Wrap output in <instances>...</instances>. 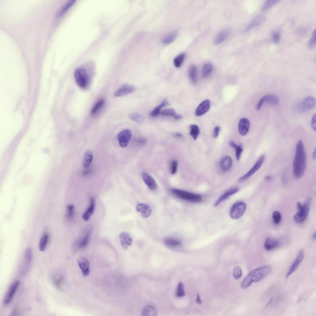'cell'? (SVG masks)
<instances>
[{
    "mask_svg": "<svg viewBox=\"0 0 316 316\" xmlns=\"http://www.w3.org/2000/svg\"><path fill=\"white\" fill-rule=\"evenodd\" d=\"M306 167V156L303 143L299 140L296 145L295 155L293 163L294 176L299 178L303 175Z\"/></svg>",
    "mask_w": 316,
    "mask_h": 316,
    "instance_id": "1",
    "label": "cell"
},
{
    "mask_svg": "<svg viewBox=\"0 0 316 316\" xmlns=\"http://www.w3.org/2000/svg\"><path fill=\"white\" fill-rule=\"evenodd\" d=\"M271 267L268 265L262 266L251 271L242 282L241 287L245 289L252 282H257L266 276L271 271Z\"/></svg>",
    "mask_w": 316,
    "mask_h": 316,
    "instance_id": "2",
    "label": "cell"
},
{
    "mask_svg": "<svg viewBox=\"0 0 316 316\" xmlns=\"http://www.w3.org/2000/svg\"><path fill=\"white\" fill-rule=\"evenodd\" d=\"M310 197L306 199L303 205L299 202H297V206L299 211L294 216V219L296 222L301 223L306 219L310 211Z\"/></svg>",
    "mask_w": 316,
    "mask_h": 316,
    "instance_id": "3",
    "label": "cell"
},
{
    "mask_svg": "<svg viewBox=\"0 0 316 316\" xmlns=\"http://www.w3.org/2000/svg\"><path fill=\"white\" fill-rule=\"evenodd\" d=\"M170 191L172 194L176 197L188 202H198L202 200L201 196L199 194L174 188L172 189Z\"/></svg>",
    "mask_w": 316,
    "mask_h": 316,
    "instance_id": "4",
    "label": "cell"
},
{
    "mask_svg": "<svg viewBox=\"0 0 316 316\" xmlns=\"http://www.w3.org/2000/svg\"><path fill=\"white\" fill-rule=\"evenodd\" d=\"M74 77L77 84L81 88L86 87L88 83V77L86 71L82 68H76L74 72Z\"/></svg>",
    "mask_w": 316,
    "mask_h": 316,
    "instance_id": "5",
    "label": "cell"
},
{
    "mask_svg": "<svg viewBox=\"0 0 316 316\" xmlns=\"http://www.w3.org/2000/svg\"><path fill=\"white\" fill-rule=\"evenodd\" d=\"M246 208V204L242 202H237L231 208L230 215L233 219H237L241 217L245 212Z\"/></svg>",
    "mask_w": 316,
    "mask_h": 316,
    "instance_id": "6",
    "label": "cell"
},
{
    "mask_svg": "<svg viewBox=\"0 0 316 316\" xmlns=\"http://www.w3.org/2000/svg\"><path fill=\"white\" fill-rule=\"evenodd\" d=\"M264 159L265 157L264 155L261 156L250 169L246 174L238 180V182L240 183L244 182L255 173L261 167Z\"/></svg>",
    "mask_w": 316,
    "mask_h": 316,
    "instance_id": "7",
    "label": "cell"
},
{
    "mask_svg": "<svg viewBox=\"0 0 316 316\" xmlns=\"http://www.w3.org/2000/svg\"><path fill=\"white\" fill-rule=\"evenodd\" d=\"M305 256L304 251L302 249L300 250L286 275V278L289 277L297 270L304 259Z\"/></svg>",
    "mask_w": 316,
    "mask_h": 316,
    "instance_id": "8",
    "label": "cell"
},
{
    "mask_svg": "<svg viewBox=\"0 0 316 316\" xmlns=\"http://www.w3.org/2000/svg\"><path fill=\"white\" fill-rule=\"evenodd\" d=\"M315 106V99L312 97L307 96L300 103L298 109L300 112H304L312 109Z\"/></svg>",
    "mask_w": 316,
    "mask_h": 316,
    "instance_id": "9",
    "label": "cell"
},
{
    "mask_svg": "<svg viewBox=\"0 0 316 316\" xmlns=\"http://www.w3.org/2000/svg\"><path fill=\"white\" fill-rule=\"evenodd\" d=\"M131 136V132L129 129H124L119 132L117 136V139L119 145L123 148L126 147Z\"/></svg>",
    "mask_w": 316,
    "mask_h": 316,
    "instance_id": "10",
    "label": "cell"
},
{
    "mask_svg": "<svg viewBox=\"0 0 316 316\" xmlns=\"http://www.w3.org/2000/svg\"><path fill=\"white\" fill-rule=\"evenodd\" d=\"M19 285V281H16L14 282L10 285L4 299L3 303L5 305H7L10 302L14 296Z\"/></svg>",
    "mask_w": 316,
    "mask_h": 316,
    "instance_id": "11",
    "label": "cell"
},
{
    "mask_svg": "<svg viewBox=\"0 0 316 316\" xmlns=\"http://www.w3.org/2000/svg\"><path fill=\"white\" fill-rule=\"evenodd\" d=\"M267 102L273 105H277L278 104L279 100L277 97L275 95L268 94L263 96L260 99L256 106V110L260 109L263 104Z\"/></svg>",
    "mask_w": 316,
    "mask_h": 316,
    "instance_id": "12",
    "label": "cell"
},
{
    "mask_svg": "<svg viewBox=\"0 0 316 316\" xmlns=\"http://www.w3.org/2000/svg\"><path fill=\"white\" fill-rule=\"evenodd\" d=\"M135 90L134 86L129 84H124L121 86L114 94L115 97L124 96L134 92Z\"/></svg>",
    "mask_w": 316,
    "mask_h": 316,
    "instance_id": "13",
    "label": "cell"
},
{
    "mask_svg": "<svg viewBox=\"0 0 316 316\" xmlns=\"http://www.w3.org/2000/svg\"><path fill=\"white\" fill-rule=\"evenodd\" d=\"M210 101L209 99H206L203 101L198 105L195 111V114L198 116H201L207 112L210 109Z\"/></svg>",
    "mask_w": 316,
    "mask_h": 316,
    "instance_id": "14",
    "label": "cell"
},
{
    "mask_svg": "<svg viewBox=\"0 0 316 316\" xmlns=\"http://www.w3.org/2000/svg\"><path fill=\"white\" fill-rule=\"evenodd\" d=\"M239 190L237 187L230 189L223 193L217 199L213 205L214 207H216L221 203L226 200L230 196L237 193Z\"/></svg>",
    "mask_w": 316,
    "mask_h": 316,
    "instance_id": "15",
    "label": "cell"
},
{
    "mask_svg": "<svg viewBox=\"0 0 316 316\" xmlns=\"http://www.w3.org/2000/svg\"><path fill=\"white\" fill-rule=\"evenodd\" d=\"M121 244L124 249H127L133 242L132 238L129 233L127 232L121 233L119 236Z\"/></svg>",
    "mask_w": 316,
    "mask_h": 316,
    "instance_id": "16",
    "label": "cell"
},
{
    "mask_svg": "<svg viewBox=\"0 0 316 316\" xmlns=\"http://www.w3.org/2000/svg\"><path fill=\"white\" fill-rule=\"evenodd\" d=\"M231 32L230 29L225 28L220 31L215 36L214 43L215 45H218L223 42L228 37Z\"/></svg>",
    "mask_w": 316,
    "mask_h": 316,
    "instance_id": "17",
    "label": "cell"
},
{
    "mask_svg": "<svg viewBox=\"0 0 316 316\" xmlns=\"http://www.w3.org/2000/svg\"><path fill=\"white\" fill-rule=\"evenodd\" d=\"M136 210L137 212L140 213L142 216L144 218L149 217L152 212L151 208L149 206L142 203L137 205Z\"/></svg>",
    "mask_w": 316,
    "mask_h": 316,
    "instance_id": "18",
    "label": "cell"
},
{
    "mask_svg": "<svg viewBox=\"0 0 316 316\" xmlns=\"http://www.w3.org/2000/svg\"><path fill=\"white\" fill-rule=\"evenodd\" d=\"M250 125V122L247 118H242L240 120L238 124V131L241 135L244 136L247 133Z\"/></svg>",
    "mask_w": 316,
    "mask_h": 316,
    "instance_id": "19",
    "label": "cell"
},
{
    "mask_svg": "<svg viewBox=\"0 0 316 316\" xmlns=\"http://www.w3.org/2000/svg\"><path fill=\"white\" fill-rule=\"evenodd\" d=\"M77 263L84 276H87L89 273V260L84 257L79 258Z\"/></svg>",
    "mask_w": 316,
    "mask_h": 316,
    "instance_id": "20",
    "label": "cell"
},
{
    "mask_svg": "<svg viewBox=\"0 0 316 316\" xmlns=\"http://www.w3.org/2000/svg\"><path fill=\"white\" fill-rule=\"evenodd\" d=\"M142 177L143 181L150 189L154 190L156 189V183L151 176L146 172H143L142 173Z\"/></svg>",
    "mask_w": 316,
    "mask_h": 316,
    "instance_id": "21",
    "label": "cell"
},
{
    "mask_svg": "<svg viewBox=\"0 0 316 316\" xmlns=\"http://www.w3.org/2000/svg\"><path fill=\"white\" fill-rule=\"evenodd\" d=\"M264 17L262 15H260L255 17L245 27L243 31V33H246L253 28L260 24L264 21Z\"/></svg>",
    "mask_w": 316,
    "mask_h": 316,
    "instance_id": "22",
    "label": "cell"
},
{
    "mask_svg": "<svg viewBox=\"0 0 316 316\" xmlns=\"http://www.w3.org/2000/svg\"><path fill=\"white\" fill-rule=\"evenodd\" d=\"M90 204L82 215L83 218L86 221L89 220L93 214L95 208V201L94 198L92 197L90 199Z\"/></svg>",
    "mask_w": 316,
    "mask_h": 316,
    "instance_id": "23",
    "label": "cell"
},
{
    "mask_svg": "<svg viewBox=\"0 0 316 316\" xmlns=\"http://www.w3.org/2000/svg\"><path fill=\"white\" fill-rule=\"evenodd\" d=\"M160 113L163 116H172L176 120L181 119L183 118L181 114L177 113L175 110L172 108L164 109L162 110Z\"/></svg>",
    "mask_w": 316,
    "mask_h": 316,
    "instance_id": "24",
    "label": "cell"
},
{
    "mask_svg": "<svg viewBox=\"0 0 316 316\" xmlns=\"http://www.w3.org/2000/svg\"><path fill=\"white\" fill-rule=\"evenodd\" d=\"M232 161L231 158L229 156H224L220 162V166L222 169L227 171L230 169L232 166Z\"/></svg>",
    "mask_w": 316,
    "mask_h": 316,
    "instance_id": "25",
    "label": "cell"
},
{
    "mask_svg": "<svg viewBox=\"0 0 316 316\" xmlns=\"http://www.w3.org/2000/svg\"><path fill=\"white\" fill-rule=\"evenodd\" d=\"M279 245V243L278 240L268 238L265 240L264 247L266 250L269 251L276 248Z\"/></svg>",
    "mask_w": 316,
    "mask_h": 316,
    "instance_id": "26",
    "label": "cell"
},
{
    "mask_svg": "<svg viewBox=\"0 0 316 316\" xmlns=\"http://www.w3.org/2000/svg\"><path fill=\"white\" fill-rule=\"evenodd\" d=\"M188 75L191 82L193 84H195L197 80V69L195 65L192 64L189 67Z\"/></svg>",
    "mask_w": 316,
    "mask_h": 316,
    "instance_id": "27",
    "label": "cell"
},
{
    "mask_svg": "<svg viewBox=\"0 0 316 316\" xmlns=\"http://www.w3.org/2000/svg\"><path fill=\"white\" fill-rule=\"evenodd\" d=\"M93 158V154L90 151H87L85 153L83 160V165L85 168L90 165Z\"/></svg>",
    "mask_w": 316,
    "mask_h": 316,
    "instance_id": "28",
    "label": "cell"
},
{
    "mask_svg": "<svg viewBox=\"0 0 316 316\" xmlns=\"http://www.w3.org/2000/svg\"><path fill=\"white\" fill-rule=\"evenodd\" d=\"M168 104L167 99L166 98H165L160 104L155 107L151 111L150 114V115L152 117L157 116L160 113L161 109Z\"/></svg>",
    "mask_w": 316,
    "mask_h": 316,
    "instance_id": "29",
    "label": "cell"
},
{
    "mask_svg": "<svg viewBox=\"0 0 316 316\" xmlns=\"http://www.w3.org/2000/svg\"><path fill=\"white\" fill-rule=\"evenodd\" d=\"M49 236L48 234H45L41 238L39 244V249L40 251L43 252L45 250L48 243Z\"/></svg>",
    "mask_w": 316,
    "mask_h": 316,
    "instance_id": "30",
    "label": "cell"
},
{
    "mask_svg": "<svg viewBox=\"0 0 316 316\" xmlns=\"http://www.w3.org/2000/svg\"><path fill=\"white\" fill-rule=\"evenodd\" d=\"M229 144L231 146L235 149L236 159L238 160H239L241 154L243 151L242 145L240 144L238 145L233 141L232 140L229 141Z\"/></svg>",
    "mask_w": 316,
    "mask_h": 316,
    "instance_id": "31",
    "label": "cell"
},
{
    "mask_svg": "<svg viewBox=\"0 0 316 316\" xmlns=\"http://www.w3.org/2000/svg\"><path fill=\"white\" fill-rule=\"evenodd\" d=\"M177 35L176 32H172L164 36L162 39L163 44H169L173 42L175 39Z\"/></svg>",
    "mask_w": 316,
    "mask_h": 316,
    "instance_id": "32",
    "label": "cell"
},
{
    "mask_svg": "<svg viewBox=\"0 0 316 316\" xmlns=\"http://www.w3.org/2000/svg\"><path fill=\"white\" fill-rule=\"evenodd\" d=\"M190 131L189 134L193 139L195 140L197 138L200 133V129L198 126L196 124H192L190 126Z\"/></svg>",
    "mask_w": 316,
    "mask_h": 316,
    "instance_id": "33",
    "label": "cell"
},
{
    "mask_svg": "<svg viewBox=\"0 0 316 316\" xmlns=\"http://www.w3.org/2000/svg\"><path fill=\"white\" fill-rule=\"evenodd\" d=\"M129 117L132 120L139 124L142 123L144 120L143 116L138 113H131Z\"/></svg>",
    "mask_w": 316,
    "mask_h": 316,
    "instance_id": "34",
    "label": "cell"
},
{
    "mask_svg": "<svg viewBox=\"0 0 316 316\" xmlns=\"http://www.w3.org/2000/svg\"><path fill=\"white\" fill-rule=\"evenodd\" d=\"M164 241L165 245L168 247H178L181 245V243L179 241L171 238H167Z\"/></svg>",
    "mask_w": 316,
    "mask_h": 316,
    "instance_id": "35",
    "label": "cell"
},
{
    "mask_svg": "<svg viewBox=\"0 0 316 316\" xmlns=\"http://www.w3.org/2000/svg\"><path fill=\"white\" fill-rule=\"evenodd\" d=\"M142 314L143 316H155L156 312L153 307L151 306H145L143 309Z\"/></svg>",
    "mask_w": 316,
    "mask_h": 316,
    "instance_id": "36",
    "label": "cell"
},
{
    "mask_svg": "<svg viewBox=\"0 0 316 316\" xmlns=\"http://www.w3.org/2000/svg\"><path fill=\"white\" fill-rule=\"evenodd\" d=\"M213 65L210 63H207L203 66L202 69V75L203 77H207L212 71Z\"/></svg>",
    "mask_w": 316,
    "mask_h": 316,
    "instance_id": "37",
    "label": "cell"
},
{
    "mask_svg": "<svg viewBox=\"0 0 316 316\" xmlns=\"http://www.w3.org/2000/svg\"><path fill=\"white\" fill-rule=\"evenodd\" d=\"M185 57V54L182 53L177 56L174 59L173 63L177 68L179 67L182 64Z\"/></svg>",
    "mask_w": 316,
    "mask_h": 316,
    "instance_id": "38",
    "label": "cell"
},
{
    "mask_svg": "<svg viewBox=\"0 0 316 316\" xmlns=\"http://www.w3.org/2000/svg\"><path fill=\"white\" fill-rule=\"evenodd\" d=\"M24 258L26 264L27 265H30L32 259V251L31 248L28 247L26 249L25 253Z\"/></svg>",
    "mask_w": 316,
    "mask_h": 316,
    "instance_id": "39",
    "label": "cell"
},
{
    "mask_svg": "<svg viewBox=\"0 0 316 316\" xmlns=\"http://www.w3.org/2000/svg\"><path fill=\"white\" fill-rule=\"evenodd\" d=\"M76 1L75 0H70L63 7L57 15L59 17L63 15L65 12L73 5Z\"/></svg>",
    "mask_w": 316,
    "mask_h": 316,
    "instance_id": "40",
    "label": "cell"
},
{
    "mask_svg": "<svg viewBox=\"0 0 316 316\" xmlns=\"http://www.w3.org/2000/svg\"><path fill=\"white\" fill-rule=\"evenodd\" d=\"M176 295L179 297H181L185 296V294L184 290V285L181 282H180L178 284L176 292Z\"/></svg>",
    "mask_w": 316,
    "mask_h": 316,
    "instance_id": "41",
    "label": "cell"
},
{
    "mask_svg": "<svg viewBox=\"0 0 316 316\" xmlns=\"http://www.w3.org/2000/svg\"><path fill=\"white\" fill-rule=\"evenodd\" d=\"M105 101L103 99H102L98 101L92 108L91 111V114H95L102 107Z\"/></svg>",
    "mask_w": 316,
    "mask_h": 316,
    "instance_id": "42",
    "label": "cell"
},
{
    "mask_svg": "<svg viewBox=\"0 0 316 316\" xmlns=\"http://www.w3.org/2000/svg\"><path fill=\"white\" fill-rule=\"evenodd\" d=\"M90 234V232L89 231L87 233L84 238L79 242L78 245V247L80 248L85 247L87 245L89 242Z\"/></svg>",
    "mask_w": 316,
    "mask_h": 316,
    "instance_id": "43",
    "label": "cell"
},
{
    "mask_svg": "<svg viewBox=\"0 0 316 316\" xmlns=\"http://www.w3.org/2000/svg\"><path fill=\"white\" fill-rule=\"evenodd\" d=\"M278 2V0H276L267 1L263 5L262 9L264 11L267 10L277 4Z\"/></svg>",
    "mask_w": 316,
    "mask_h": 316,
    "instance_id": "44",
    "label": "cell"
},
{
    "mask_svg": "<svg viewBox=\"0 0 316 316\" xmlns=\"http://www.w3.org/2000/svg\"><path fill=\"white\" fill-rule=\"evenodd\" d=\"M74 206L73 204L68 205L67 208V217L69 220H72L74 216Z\"/></svg>",
    "mask_w": 316,
    "mask_h": 316,
    "instance_id": "45",
    "label": "cell"
},
{
    "mask_svg": "<svg viewBox=\"0 0 316 316\" xmlns=\"http://www.w3.org/2000/svg\"><path fill=\"white\" fill-rule=\"evenodd\" d=\"M272 216L273 222L275 224H278L280 223L281 219V215L279 212L274 211Z\"/></svg>",
    "mask_w": 316,
    "mask_h": 316,
    "instance_id": "46",
    "label": "cell"
},
{
    "mask_svg": "<svg viewBox=\"0 0 316 316\" xmlns=\"http://www.w3.org/2000/svg\"><path fill=\"white\" fill-rule=\"evenodd\" d=\"M242 273L241 268L239 266L235 267L233 271V276L235 279H238L240 278Z\"/></svg>",
    "mask_w": 316,
    "mask_h": 316,
    "instance_id": "47",
    "label": "cell"
},
{
    "mask_svg": "<svg viewBox=\"0 0 316 316\" xmlns=\"http://www.w3.org/2000/svg\"><path fill=\"white\" fill-rule=\"evenodd\" d=\"M316 43V30L314 29L308 42L309 47L310 49L313 48L315 46Z\"/></svg>",
    "mask_w": 316,
    "mask_h": 316,
    "instance_id": "48",
    "label": "cell"
},
{
    "mask_svg": "<svg viewBox=\"0 0 316 316\" xmlns=\"http://www.w3.org/2000/svg\"><path fill=\"white\" fill-rule=\"evenodd\" d=\"M272 37L274 43L275 44H278L280 42V35L279 32L277 31H274L272 34Z\"/></svg>",
    "mask_w": 316,
    "mask_h": 316,
    "instance_id": "49",
    "label": "cell"
},
{
    "mask_svg": "<svg viewBox=\"0 0 316 316\" xmlns=\"http://www.w3.org/2000/svg\"><path fill=\"white\" fill-rule=\"evenodd\" d=\"M178 166V163L177 160H173L172 161L171 164V173L172 174L176 173L177 170Z\"/></svg>",
    "mask_w": 316,
    "mask_h": 316,
    "instance_id": "50",
    "label": "cell"
},
{
    "mask_svg": "<svg viewBox=\"0 0 316 316\" xmlns=\"http://www.w3.org/2000/svg\"><path fill=\"white\" fill-rule=\"evenodd\" d=\"M62 281L61 277H55L53 278V282L54 284L57 287H61V285Z\"/></svg>",
    "mask_w": 316,
    "mask_h": 316,
    "instance_id": "51",
    "label": "cell"
},
{
    "mask_svg": "<svg viewBox=\"0 0 316 316\" xmlns=\"http://www.w3.org/2000/svg\"><path fill=\"white\" fill-rule=\"evenodd\" d=\"M316 114L315 113L313 114L311 122V126L313 129L315 131L316 129Z\"/></svg>",
    "mask_w": 316,
    "mask_h": 316,
    "instance_id": "52",
    "label": "cell"
},
{
    "mask_svg": "<svg viewBox=\"0 0 316 316\" xmlns=\"http://www.w3.org/2000/svg\"><path fill=\"white\" fill-rule=\"evenodd\" d=\"M220 129V127L218 126H216L214 128L213 132V136L214 137L216 138L218 136Z\"/></svg>",
    "mask_w": 316,
    "mask_h": 316,
    "instance_id": "53",
    "label": "cell"
},
{
    "mask_svg": "<svg viewBox=\"0 0 316 316\" xmlns=\"http://www.w3.org/2000/svg\"><path fill=\"white\" fill-rule=\"evenodd\" d=\"M196 301L197 303L201 305L202 304V301L201 300L200 297L198 293H197V297L196 299Z\"/></svg>",
    "mask_w": 316,
    "mask_h": 316,
    "instance_id": "54",
    "label": "cell"
},
{
    "mask_svg": "<svg viewBox=\"0 0 316 316\" xmlns=\"http://www.w3.org/2000/svg\"><path fill=\"white\" fill-rule=\"evenodd\" d=\"M138 143L142 145L145 143V140L144 139H140L138 140Z\"/></svg>",
    "mask_w": 316,
    "mask_h": 316,
    "instance_id": "55",
    "label": "cell"
},
{
    "mask_svg": "<svg viewBox=\"0 0 316 316\" xmlns=\"http://www.w3.org/2000/svg\"><path fill=\"white\" fill-rule=\"evenodd\" d=\"M282 183H283V184H285V175L284 174L282 176Z\"/></svg>",
    "mask_w": 316,
    "mask_h": 316,
    "instance_id": "56",
    "label": "cell"
},
{
    "mask_svg": "<svg viewBox=\"0 0 316 316\" xmlns=\"http://www.w3.org/2000/svg\"><path fill=\"white\" fill-rule=\"evenodd\" d=\"M312 238L313 239H316V233L315 232V233H314V234H313V235L312 236Z\"/></svg>",
    "mask_w": 316,
    "mask_h": 316,
    "instance_id": "57",
    "label": "cell"
},
{
    "mask_svg": "<svg viewBox=\"0 0 316 316\" xmlns=\"http://www.w3.org/2000/svg\"><path fill=\"white\" fill-rule=\"evenodd\" d=\"M176 136L178 137H181L182 136L181 135V134L179 133H176Z\"/></svg>",
    "mask_w": 316,
    "mask_h": 316,
    "instance_id": "58",
    "label": "cell"
},
{
    "mask_svg": "<svg viewBox=\"0 0 316 316\" xmlns=\"http://www.w3.org/2000/svg\"><path fill=\"white\" fill-rule=\"evenodd\" d=\"M272 298L270 300V301L268 303V304H267V305L266 306H268L271 302L272 301Z\"/></svg>",
    "mask_w": 316,
    "mask_h": 316,
    "instance_id": "59",
    "label": "cell"
}]
</instances>
